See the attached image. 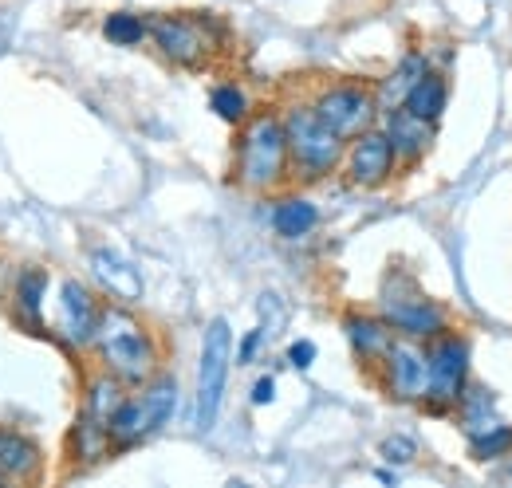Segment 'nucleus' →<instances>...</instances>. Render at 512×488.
<instances>
[{"instance_id": "obj_11", "label": "nucleus", "mask_w": 512, "mask_h": 488, "mask_svg": "<svg viewBox=\"0 0 512 488\" xmlns=\"http://www.w3.org/2000/svg\"><path fill=\"white\" fill-rule=\"evenodd\" d=\"M343 178L355 189H383L394 174H398V158H394V146L386 138L383 126H371L363 134H355L347 146H343Z\"/></svg>"}, {"instance_id": "obj_16", "label": "nucleus", "mask_w": 512, "mask_h": 488, "mask_svg": "<svg viewBox=\"0 0 512 488\" xmlns=\"http://www.w3.org/2000/svg\"><path fill=\"white\" fill-rule=\"evenodd\" d=\"M272 229L280 241H304L320 229V205L304 193H288L272 205Z\"/></svg>"}, {"instance_id": "obj_3", "label": "nucleus", "mask_w": 512, "mask_h": 488, "mask_svg": "<svg viewBox=\"0 0 512 488\" xmlns=\"http://www.w3.org/2000/svg\"><path fill=\"white\" fill-rule=\"evenodd\" d=\"M280 122H284V138H288L292 182L316 185L331 174H339L347 142L312 111V103H288L280 111Z\"/></svg>"}, {"instance_id": "obj_17", "label": "nucleus", "mask_w": 512, "mask_h": 488, "mask_svg": "<svg viewBox=\"0 0 512 488\" xmlns=\"http://www.w3.org/2000/svg\"><path fill=\"white\" fill-rule=\"evenodd\" d=\"M48 284H52V276H48L44 268H24V272L16 276V288H12L16 319H20L24 327H32L36 335H40V331H48V327H44V300H48Z\"/></svg>"}, {"instance_id": "obj_8", "label": "nucleus", "mask_w": 512, "mask_h": 488, "mask_svg": "<svg viewBox=\"0 0 512 488\" xmlns=\"http://www.w3.org/2000/svg\"><path fill=\"white\" fill-rule=\"evenodd\" d=\"M312 111H316L343 142H351L355 134L379 126V119H383L379 99H375V87L355 83V79H339V83L320 87V91L312 95Z\"/></svg>"}, {"instance_id": "obj_10", "label": "nucleus", "mask_w": 512, "mask_h": 488, "mask_svg": "<svg viewBox=\"0 0 512 488\" xmlns=\"http://www.w3.org/2000/svg\"><path fill=\"white\" fill-rule=\"evenodd\" d=\"M375 378L390 402L418 406L426 394V343L394 335V343L386 347V355L375 366Z\"/></svg>"}, {"instance_id": "obj_6", "label": "nucleus", "mask_w": 512, "mask_h": 488, "mask_svg": "<svg viewBox=\"0 0 512 488\" xmlns=\"http://www.w3.org/2000/svg\"><path fill=\"white\" fill-rule=\"evenodd\" d=\"M379 315L386 319V327L402 339H434L449 327V311L438 300H430L414 276L406 272H390L383 280V292H379Z\"/></svg>"}, {"instance_id": "obj_31", "label": "nucleus", "mask_w": 512, "mask_h": 488, "mask_svg": "<svg viewBox=\"0 0 512 488\" xmlns=\"http://www.w3.org/2000/svg\"><path fill=\"white\" fill-rule=\"evenodd\" d=\"M272 398H276V378H272V374H264V378H256L253 398H249V402H253V406H268Z\"/></svg>"}, {"instance_id": "obj_28", "label": "nucleus", "mask_w": 512, "mask_h": 488, "mask_svg": "<svg viewBox=\"0 0 512 488\" xmlns=\"http://www.w3.org/2000/svg\"><path fill=\"white\" fill-rule=\"evenodd\" d=\"M379 457H383L386 465H414V457H418V441L406 437V433H394V437H386L383 445H379Z\"/></svg>"}, {"instance_id": "obj_20", "label": "nucleus", "mask_w": 512, "mask_h": 488, "mask_svg": "<svg viewBox=\"0 0 512 488\" xmlns=\"http://www.w3.org/2000/svg\"><path fill=\"white\" fill-rule=\"evenodd\" d=\"M449 103V83L442 71H426L410 91H406V99H402V111H410L414 119L422 122H434L438 126V119H442V111H446Z\"/></svg>"}, {"instance_id": "obj_21", "label": "nucleus", "mask_w": 512, "mask_h": 488, "mask_svg": "<svg viewBox=\"0 0 512 488\" xmlns=\"http://www.w3.org/2000/svg\"><path fill=\"white\" fill-rule=\"evenodd\" d=\"M111 457V441H107V426L87 422L83 414H75V426L67 433V461L75 469H91L99 461Z\"/></svg>"}, {"instance_id": "obj_22", "label": "nucleus", "mask_w": 512, "mask_h": 488, "mask_svg": "<svg viewBox=\"0 0 512 488\" xmlns=\"http://www.w3.org/2000/svg\"><path fill=\"white\" fill-rule=\"evenodd\" d=\"M134 390H138V398H142V406H146L150 429L162 433V429L174 422V414H178V382L158 370L154 378H146V382L134 386Z\"/></svg>"}, {"instance_id": "obj_12", "label": "nucleus", "mask_w": 512, "mask_h": 488, "mask_svg": "<svg viewBox=\"0 0 512 488\" xmlns=\"http://www.w3.org/2000/svg\"><path fill=\"white\" fill-rule=\"evenodd\" d=\"M44 477V445L20 426H0V485H36Z\"/></svg>"}, {"instance_id": "obj_2", "label": "nucleus", "mask_w": 512, "mask_h": 488, "mask_svg": "<svg viewBox=\"0 0 512 488\" xmlns=\"http://www.w3.org/2000/svg\"><path fill=\"white\" fill-rule=\"evenodd\" d=\"M233 182L241 185L245 193H276L284 182H292L288 138H284L280 111H272V107L249 111V119L237 126Z\"/></svg>"}, {"instance_id": "obj_18", "label": "nucleus", "mask_w": 512, "mask_h": 488, "mask_svg": "<svg viewBox=\"0 0 512 488\" xmlns=\"http://www.w3.org/2000/svg\"><path fill=\"white\" fill-rule=\"evenodd\" d=\"M430 71V56L426 52H406L402 60L394 63V71L383 75L379 83H375V99H379V111H394V107H402V99H406V91L422 79Z\"/></svg>"}, {"instance_id": "obj_23", "label": "nucleus", "mask_w": 512, "mask_h": 488, "mask_svg": "<svg viewBox=\"0 0 512 488\" xmlns=\"http://www.w3.org/2000/svg\"><path fill=\"white\" fill-rule=\"evenodd\" d=\"M91 264H95V276L111 288V300L130 304V300H138V296H142V280H138V272L130 268L127 260H119L115 252L99 248V252H91Z\"/></svg>"}, {"instance_id": "obj_14", "label": "nucleus", "mask_w": 512, "mask_h": 488, "mask_svg": "<svg viewBox=\"0 0 512 488\" xmlns=\"http://www.w3.org/2000/svg\"><path fill=\"white\" fill-rule=\"evenodd\" d=\"M343 335L351 343L355 363L367 366V370H375L379 359L386 355V347L394 343V331L386 327V319L375 315V311H347L343 315Z\"/></svg>"}, {"instance_id": "obj_5", "label": "nucleus", "mask_w": 512, "mask_h": 488, "mask_svg": "<svg viewBox=\"0 0 512 488\" xmlns=\"http://www.w3.org/2000/svg\"><path fill=\"white\" fill-rule=\"evenodd\" d=\"M469 363H473V347L461 331L446 327L442 335L426 339V394L418 406L434 418H449L469 386Z\"/></svg>"}, {"instance_id": "obj_19", "label": "nucleus", "mask_w": 512, "mask_h": 488, "mask_svg": "<svg viewBox=\"0 0 512 488\" xmlns=\"http://www.w3.org/2000/svg\"><path fill=\"white\" fill-rule=\"evenodd\" d=\"M123 394H127V386H123L119 378H111L107 370H99V374H91L87 386H83L79 414H83L87 422H95V426H107L111 414H115V406L123 402Z\"/></svg>"}, {"instance_id": "obj_29", "label": "nucleus", "mask_w": 512, "mask_h": 488, "mask_svg": "<svg viewBox=\"0 0 512 488\" xmlns=\"http://www.w3.org/2000/svg\"><path fill=\"white\" fill-rule=\"evenodd\" d=\"M316 355H320V351H316L312 339H296V343L288 347V363L296 366V370H308V366L316 363Z\"/></svg>"}, {"instance_id": "obj_9", "label": "nucleus", "mask_w": 512, "mask_h": 488, "mask_svg": "<svg viewBox=\"0 0 512 488\" xmlns=\"http://www.w3.org/2000/svg\"><path fill=\"white\" fill-rule=\"evenodd\" d=\"M99 311H103V300L75 276L60 280V300H56V323H52V339L67 347L71 355H83L91 351L95 343V327H99Z\"/></svg>"}, {"instance_id": "obj_1", "label": "nucleus", "mask_w": 512, "mask_h": 488, "mask_svg": "<svg viewBox=\"0 0 512 488\" xmlns=\"http://www.w3.org/2000/svg\"><path fill=\"white\" fill-rule=\"evenodd\" d=\"M99 370H107L111 378H119L127 390L142 386L146 378L158 374L162 351L154 331L119 300H103L99 311V327H95V343H91Z\"/></svg>"}, {"instance_id": "obj_27", "label": "nucleus", "mask_w": 512, "mask_h": 488, "mask_svg": "<svg viewBox=\"0 0 512 488\" xmlns=\"http://www.w3.org/2000/svg\"><path fill=\"white\" fill-rule=\"evenodd\" d=\"M469 453L477 461H501V457H512V426L509 422H497V426L481 429L469 437Z\"/></svg>"}, {"instance_id": "obj_13", "label": "nucleus", "mask_w": 512, "mask_h": 488, "mask_svg": "<svg viewBox=\"0 0 512 488\" xmlns=\"http://www.w3.org/2000/svg\"><path fill=\"white\" fill-rule=\"evenodd\" d=\"M383 130L394 146V158H398V170H414L430 146H434V122L414 119L410 111L394 107V111H383Z\"/></svg>"}, {"instance_id": "obj_15", "label": "nucleus", "mask_w": 512, "mask_h": 488, "mask_svg": "<svg viewBox=\"0 0 512 488\" xmlns=\"http://www.w3.org/2000/svg\"><path fill=\"white\" fill-rule=\"evenodd\" d=\"M154 429H150V418H146V406L134 394H123V402L115 406L111 422H107V441H111V453H127V449H138L142 441H150Z\"/></svg>"}, {"instance_id": "obj_4", "label": "nucleus", "mask_w": 512, "mask_h": 488, "mask_svg": "<svg viewBox=\"0 0 512 488\" xmlns=\"http://www.w3.org/2000/svg\"><path fill=\"white\" fill-rule=\"evenodd\" d=\"M146 40L158 48V56L166 63L197 71L213 60L221 44V28L205 12H158V16H146Z\"/></svg>"}, {"instance_id": "obj_25", "label": "nucleus", "mask_w": 512, "mask_h": 488, "mask_svg": "<svg viewBox=\"0 0 512 488\" xmlns=\"http://www.w3.org/2000/svg\"><path fill=\"white\" fill-rule=\"evenodd\" d=\"M209 111L221 122H229V126H241V122L249 119L253 103H249V95H245L237 83H217V87L209 91Z\"/></svg>"}, {"instance_id": "obj_30", "label": "nucleus", "mask_w": 512, "mask_h": 488, "mask_svg": "<svg viewBox=\"0 0 512 488\" xmlns=\"http://www.w3.org/2000/svg\"><path fill=\"white\" fill-rule=\"evenodd\" d=\"M264 335H268L264 327H253V331L241 339V347H237V366H249L256 355H260V343H264Z\"/></svg>"}, {"instance_id": "obj_26", "label": "nucleus", "mask_w": 512, "mask_h": 488, "mask_svg": "<svg viewBox=\"0 0 512 488\" xmlns=\"http://www.w3.org/2000/svg\"><path fill=\"white\" fill-rule=\"evenodd\" d=\"M103 36L115 48H138V44H146V16H138V12H107L103 16Z\"/></svg>"}, {"instance_id": "obj_24", "label": "nucleus", "mask_w": 512, "mask_h": 488, "mask_svg": "<svg viewBox=\"0 0 512 488\" xmlns=\"http://www.w3.org/2000/svg\"><path fill=\"white\" fill-rule=\"evenodd\" d=\"M453 414H457V422H461V429H465V437H473V433H481V429H489V426H497V422H501L493 390H485V386H473V378H469L465 394L457 398Z\"/></svg>"}, {"instance_id": "obj_7", "label": "nucleus", "mask_w": 512, "mask_h": 488, "mask_svg": "<svg viewBox=\"0 0 512 488\" xmlns=\"http://www.w3.org/2000/svg\"><path fill=\"white\" fill-rule=\"evenodd\" d=\"M229 366H233V327L225 315L209 319L201 335V363H197V429H213L221 414V398L229 386Z\"/></svg>"}]
</instances>
